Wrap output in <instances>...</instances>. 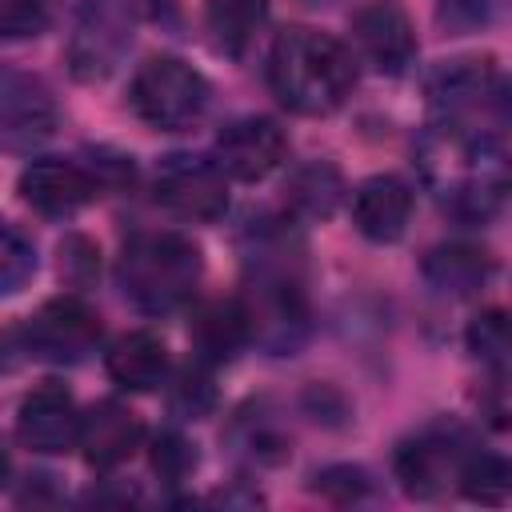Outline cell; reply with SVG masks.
<instances>
[{"mask_svg":"<svg viewBox=\"0 0 512 512\" xmlns=\"http://www.w3.org/2000/svg\"><path fill=\"white\" fill-rule=\"evenodd\" d=\"M420 168L440 208L460 224H484L508 192V160L500 132L432 124L420 140Z\"/></svg>","mask_w":512,"mask_h":512,"instance_id":"6da1fadb","label":"cell"},{"mask_svg":"<svg viewBox=\"0 0 512 512\" xmlns=\"http://www.w3.org/2000/svg\"><path fill=\"white\" fill-rule=\"evenodd\" d=\"M268 84L288 112L328 116L352 96L356 60L340 40L316 28H284L268 52Z\"/></svg>","mask_w":512,"mask_h":512,"instance_id":"7a4b0ae2","label":"cell"},{"mask_svg":"<svg viewBox=\"0 0 512 512\" xmlns=\"http://www.w3.org/2000/svg\"><path fill=\"white\" fill-rule=\"evenodd\" d=\"M284 256H292L288 236L260 228V240L248 252L244 292L236 296L248 320V340L272 356H292L308 336V300L292 260Z\"/></svg>","mask_w":512,"mask_h":512,"instance_id":"3957f363","label":"cell"},{"mask_svg":"<svg viewBox=\"0 0 512 512\" xmlns=\"http://www.w3.org/2000/svg\"><path fill=\"white\" fill-rule=\"evenodd\" d=\"M200 272V248L180 232H136L116 260V280L124 296L148 316H164L188 304Z\"/></svg>","mask_w":512,"mask_h":512,"instance_id":"277c9868","label":"cell"},{"mask_svg":"<svg viewBox=\"0 0 512 512\" xmlns=\"http://www.w3.org/2000/svg\"><path fill=\"white\" fill-rule=\"evenodd\" d=\"M132 112L160 132L192 128L208 108V80L180 56H148L132 76Z\"/></svg>","mask_w":512,"mask_h":512,"instance_id":"5b68a950","label":"cell"},{"mask_svg":"<svg viewBox=\"0 0 512 512\" xmlns=\"http://www.w3.org/2000/svg\"><path fill=\"white\" fill-rule=\"evenodd\" d=\"M428 104L436 124L500 132L508 100L492 60H448L428 76Z\"/></svg>","mask_w":512,"mask_h":512,"instance_id":"8992f818","label":"cell"},{"mask_svg":"<svg viewBox=\"0 0 512 512\" xmlns=\"http://www.w3.org/2000/svg\"><path fill=\"white\" fill-rule=\"evenodd\" d=\"M132 32H136L132 0H80L64 48L68 72L80 84L108 80L120 68L124 52L132 48Z\"/></svg>","mask_w":512,"mask_h":512,"instance_id":"52a82bcc","label":"cell"},{"mask_svg":"<svg viewBox=\"0 0 512 512\" xmlns=\"http://www.w3.org/2000/svg\"><path fill=\"white\" fill-rule=\"evenodd\" d=\"M152 188H156V204H164L172 216L192 224H212L228 208V176L208 156H192V152L164 156L156 164Z\"/></svg>","mask_w":512,"mask_h":512,"instance_id":"ba28073f","label":"cell"},{"mask_svg":"<svg viewBox=\"0 0 512 512\" xmlns=\"http://www.w3.org/2000/svg\"><path fill=\"white\" fill-rule=\"evenodd\" d=\"M468 452H472V444L456 424H432V428L408 436L396 448V460H392L396 480L408 496L436 500L460 480V468H464Z\"/></svg>","mask_w":512,"mask_h":512,"instance_id":"9c48e42d","label":"cell"},{"mask_svg":"<svg viewBox=\"0 0 512 512\" xmlns=\"http://www.w3.org/2000/svg\"><path fill=\"white\" fill-rule=\"evenodd\" d=\"M100 332V316L80 296H56L24 324V352L48 364H80L96 352Z\"/></svg>","mask_w":512,"mask_h":512,"instance_id":"30bf717a","label":"cell"},{"mask_svg":"<svg viewBox=\"0 0 512 512\" xmlns=\"http://www.w3.org/2000/svg\"><path fill=\"white\" fill-rule=\"evenodd\" d=\"M60 124L52 88L20 68L0 64V148L28 152L44 144Z\"/></svg>","mask_w":512,"mask_h":512,"instance_id":"8fae6325","label":"cell"},{"mask_svg":"<svg viewBox=\"0 0 512 512\" xmlns=\"http://www.w3.org/2000/svg\"><path fill=\"white\" fill-rule=\"evenodd\" d=\"M352 40L364 64L380 76H400L416 60V32L396 0H368L352 12Z\"/></svg>","mask_w":512,"mask_h":512,"instance_id":"7c38bea8","label":"cell"},{"mask_svg":"<svg viewBox=\"0 0 512 512\" xmlns=\"http://www.w3.org/2000/svg\"><path fill=\"white\" fill-rule=\"evenodd\" d=\"M284 156H288V136L268 116H240L224 124L216 136V164L224 168V176L244 184L272 176L284 164Z\"/></svg>","mask_w":512,"mask_h":512,"instance_id":"4fadbf2b","label":"cell"},{"mask_svg":"<svg viewBox=\"0 0 512 512\" xmlns=\"http://www.w3.org/2000/svg\"><path fill=\"white\" fill-rule=\"evenodd\" d=\"M16 436L32 452H68L80 436V408L64 384H40L16 412Z\"/></svg>","mask_w":512,"mask_h":512,"instance_id":"5bb4252c","label":"cell"},{"mask_svg":"<svg viewBox=\"0 0 512 512\" xmlns=\"http://www.w3.org/2000/svg\"><path fill=\"white\" fill-rule=\"evenodd\" d=\"M96 192H100L96 176L60 156H40L20 172V196L44 216H72Z\"/></svg>","mask_w":512,"mask_h":512,"instance_id":"9a60e30c","label":"cell"},{"mask_svg":"<svg viewBox=\"0 0 512 512\" xmlns=\"http://www.w3.org/2000/svg\"><path fill=\"white\" fill-rule=\"evenodd\" d=\"M140 416L120 404V400H100L88 412H80V436L76 444L84 448V460L92 468H116L140 448Z\"/></svg>","mask_w":512,"mask_h":512,"instance_id":"2e32d148","label":"cell"},{"mask_svg":"<svg viewBox=\"0 0 512 512\" xmlns=\"http://www.w3.org/2000/svg\"><path fill=\"white\" fill-rule=\"evenodd\" d=\"M408 216H412V188L400 176H368L352 196V224L372 244L400 240Z\"/></svg>","mask_w":512,"mask_h":512,"instance_id":"e0dca14e","label":"cell"},{"mask_svg":"<svg viewBox=\"0 0 512 512\" xmlns=\"http://www.w3.org/2000/svg\"><path fill=\"white\" fill-rule=\"evenodd\" d=\"M492 268H496L492 256L484 248H476V244H436L424 256V280H428V288L440 292V296H452V300L480 292L488 284Z\"/></svg>","mask_w":512,"mask_h":512,"instance_id":"ac0fdd59","label":"cell"},{"mask_svg":"<svg viewBox=\"0 0 512 512\" xmlns=\"http://www.w3.org/2000/svg\"><path fill=\"white\" fill-rule=\"evenodd\" d=\"M108 376L128 392H152L168 376V348L152 332H128L108 348Z\"/></svg>","mask_w":512,"mask_h":512,"instance_id":"d6986e66","label":"cell"},{"mask_svg":"<svg viewBox=\"0 0 512 512\" xmlns=\"http://www.w3.org/2000/svg\"><path fill=\"white\" fill-rule=\"evenodd\" d=\"M248 344V320L240 300H212L192 320V348L200 364H224Z\"/></svg>","mask_w":512,"mask_h":512,"instance_id":"ffe728a7","label":"cell"},{"mask_svg":"<svg viewBox=\"0 0 512 512\" xmlns=\"http://www.w3.org/2000/svg\"><path fill=\"white\" fill-rule=\"evenodd\" d=\"M340 200H344V176L324 160L300 164L284 184V204L296 220H328L340 208Z\"/></svg>","mask_w":512,"mask_h":512,"instance_id":"44dd1931","label":"cell"},{"mask_svg":"<svg viewBox=\"0 0 512 512\" xmlns=\"http://www.w3.org/2000/svg\"><path fill=\"white\" fill-rule=\"evenodd\" d=\"M268 16V0H208L204 28L224 56H244Z\"/></svg>","mask_w":512,"mask_h":512,"instance_id":"7402d4cb","label":"cell"},{"mask_svg":"<svg viewBox=\"0 0 512 512\" xmlns=\"http://www.w3.org/2000/svg\"><path fill=\"white\" fill-rule=\"evenodd\" d=\"M456 484H460V492H464L468 500L504 504L508 492H512V472H508V464H504L500 456L472 448L468 460H464V468H460V480H456Z\"/></svg>","mask_w":512,"mask_h":512,"instance_id":"603a6c76","label":"cell"},{"mask_svg":"<svg viewBox=\"0 0 512 512\" xmlns=\"http://www.w3.org/2000/svg\"><path fill=\"white\" fill-rule=\"evenodd\" d=\"M36 276V244L0 216V296H16Z\"/></svg>","mask_w":512,"mask_h":512,"instance_id":"cb8c5ba5","label":"cell"},{"mask_svg":"<svg viewBox=\"0 0 512 512\" xmlns=\"http://www.w3.org/2000/svg\"><path fill=\"white\" fill-rule=\"evenodd\" d=\"M508 348H512V336H508V316H504L500 308L480 312V316L468 324V352H472L480 364H488L492 372H504Z\"/></svg>","mask_w":512,"mask_h":512,"instance_id":"d4e9b609","label":"cell"},{"mask_svg":"<svg viewBox=\"0 0 512 512\" xmlns=\"http://www.w3.org/2000/svg\"><path fill=\"white\" fill-rule=\"evenodd\" d=\"M56 20V0H0V40H32Z\"/></svg>","mask_w":512,"mask_h":512,"instance_id":"484cf974","label":"cell"},{"mask_svg":"<svg viewBox=\"0 0 512 512\" xmlns=\"http://www.w3.org/2000/svg\"><path fill=\"white\" fill-rule=\"evenodd\" d=\"M504 0H436V24L448 36H468V32H484L500 20Z\"/></svg>","mask_w":512,"mask_h":512,"instance_id":"4316f807","label":"cell"},{"mask_svg":"<svg viewBox=\"0 0 512 512\" xmlns=\"http://www.w3.org/2000/svg\"><path fill=\"white\" fill-rule=\"evenodd\" d=\"M212 400H216V392H212V376H208V368H204L200 360L188 364V368L180 372L176 388H172V408H176L180 416H188V420H200V416H208Z\"/></svg>","mask_w":512,"mask_h":512,"instance_id":"83f0119b","label":"cell"},{"mask_svg":"<svg viewBox=\"0 0 512 512\" xmlns=\"http://www.w3.org/2000/svg\"><path fill=\"white\" fill-rule=\"evenodd\" d=\"M316 492H324L328 500L352 504V500H364L372 492V476L356 464H332V468L316 472Z\"/></svg>","mask_w":512,"mask_h":512,"instance_id":"f1b7e54d","label":"cell"},{"mask_svg":"<svg viewBox=\"0 0 512 512\" xmlns=\"http://www.w3.org/2000/svg\"><path fill=\"white\" fill-rule=\"evenodd\" d=\"M152 468L164 480H184L196 468V448L180 436V432H160L152 440Z\"/></svg>","mask_w":512,"mask_h":512,"instance_id":"f546056e","label":"cell"},{"mask_svg":"<svg viewBox=\"0 0 512 512\" xmlns=\"http://www.w3.org/2000/svg\"><path fill=\"white\" fill-rule=\"evenodd\" d=\"M60 276L72 284H88L96 276V248L84 236H68L60 244Z\"/></svg>","mask_w":512,"mask_h":512,"instance_id":"4dcf8cb0","label":"cell"},{"mask_svg":"<svg viewBox=\"0 0 512 512\" xmlns=\"http://www.w3.org/2000/svg\"><path fill=\"white\" fill-rule=\"evenodd\" d=\"M8 484V452H4V444H0V488Z\"/></svg>","mask_w":512,"mask_h":512,"instance_id":"1f68e13d","label":"cell"}]
</instances>
